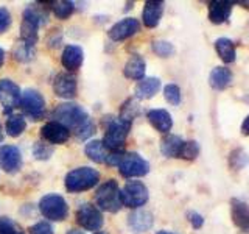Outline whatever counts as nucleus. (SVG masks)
I'll use <instances>...</instances> for the list:
<instances>
[{
  "instance_id": "35",
  "label": "nucleus",
  "mask_w": 249,
  "mask_h": 234,
  "mask_svg": "<svg viewBox=\"0 0 249 234\" xmlns=\"http://www.w3.org/2000/svg\"><path fill=\"white\" fill-rule=\"evenodd\" d=\"M153 52L162 58H168L170 55L175 53V47L168 41H153Z\"/></svg>"
},
{
  "instance_id": "15",
  "label": "nucleus",
  "mask_w": 249,
  "mask_h": 234,
  "mask_svg": "<svg viewBox=\"0 0 249 234\" xmlns=\"http://www.w3.org/2000/svg\"><path fill=\"white\" fill-rule=\"evenodd\" d=\"M41 136L45 142L59 145V144L67 142V139L70 137V131L59 122L52 120V122H47L41 128Z\"/></svg>"
},
{
  "instance_id": "22",
  "label": "nucleus",
  "mask_w": 249,
  "mask_h": 234,
  "mask_svg": "<svg viewBox=\"0 0 249 234\" xmlns=\"http://www.w3.org/2000/svg\"><path fill=\"white\" fill-rule=\"evenodd\" d=\"M84 152L88 155L89 159L98 164H107L109 158H111V155H112V152H109L105 147L103 140H90V142L86 144Z\"/></svg>"
},
{
  "instance_id": "44",
  "label": "nucleus",
  "mask_w": 249,
  "mask_h": 234,
  "mask_svg": "<svg viewBox=\"0 0 249 234\" xmlns=\"http://www.w3.org/2000/svg\"><path fill=\"white\" fill-rule=\"evenodd\" d=\"M2 139H3V135H2V125H0V142H2Z\"/></svg>"
},
{
  "instance_id": "1",
  "label": "nucleus",
  "mask_w": 249,
  "mask_h": 234,
  "mask_svg": "<svg viewBox=\"0 0 249 234\" xmlns=\"http://www.w3.org/2000/svg\"><path fill=\"white\" fill-rule=\"evenodd\" d=\"M52 117L54 119V122L64 125L69 131L73 130L78 139H88L95 131V125L89 119L88 111L80 105L61 103L53 109Z\"/></svg>"
},
{
  "instance_id": "7",
  "label": "nucleus",
  "mask_w": 249,
  "mask_h": 234,
  "mask_svg": "<svg viewBox=\"0 0 249 234\" xmlns=\"http://www.w3.org/2000/svg\"><path fill=\"white\" fill-rule=\"evenodd\" d=\"M148 194L146 186L142 181H128L123 186V189H120V201L122 206L128 208H140L143 206L148 201Z\"/></svg>"
},
{
  "instance_id": "37",
  "label": "nucleus",
  "mask_w": 249,
  "mask_h": 234,
  "mask_svg": "<svg viewBox=\"0 0 249 234\" xmlns=\"http://www.w3.org/2000/svg\"><path fill=\"white\" fill-rule=\"evenodd\" d=\"M10 27H11V14L8 11V8L0 6V33H5Z\"/></svg>"
},
{
  "instance_id": "10",
  "label": "nucleus",
  "mask_w": 249,
  "mask_h": 234,
  "mask_svg": "<svg viewBox=\"0 0 249 234\" xmlns=\"http://www.w3.org/2000/svg\"><path fill=\"white\" fill-rule=\"evenodd\" d=\"M76 223L88 231H98L103 226V214L97 206L84 203L76 211Z\"/></svg>"
},
{
  "instance_id": "26",
  "label": "nucleus",
  "mask_w": 249,
  "mask_h": 234,
  "mask_svg": "<svg viewBox=\"0 0 249 234\" xmlns=\"http://www.w3.org/2000/svg\"><path fill=\"white\" fill-rule=\"evenodd\" d=\"M184 145V140L176 135H168L162 139L160 142V152L167 158H179L181 148Z\"/></svg>"
},
{
  "instance_id": "31",
  "label": "nucleus",
  "mask_w": 249,
  "mask_h": 234,
  "mask_svg": "<svg viewBox=\"0 0 249 234\" xmlns=\"http://www.w3.org/2000/svg\"><path fill=\"white\" fill-rule=\"evenodd\" d=\"M139 114V103L134 100V98H129L123 103L122 106V113H120V119L123 120H128L132 123L134 120V117Z\"/></svg>"
},
{
  "instance_id": "34",
  "label": "nucleus",
  "mask_w": 249,
  "mask_h": 234,
  "mask_svg": "<svg viewBox=\"0 0 249 234\" xmlns=\"http://www.w3.org/2000/svg\"><path fill=\"white\" fill-rule=\"evenodd\" d=\"M163 97L170 105H179L181 103V89L176 84H167L163 88Z\"/></svg>"
},
{
  "instance_id": "32",
  "label": "nucleus",
  "mask_w": 249,
  "mask_h": 234,
  "mask_svg": "<svg viewBox=\"0 0 249 234\" xmlns=\"http://www.w3.org/2000/svg\"><path fill=\"white\" fill-rule=\"evenodd\" d=\"M199 155V145L196 140H184V145L181 148L179 158L184 159H195Z\"/></svg>"
},
{
  "instance_id": "38",
  "label": "nucleus",
  "mask_w": 249,
  "mask_h": 234,
  "mask_svg": "<svg viewBox=\"0 0 249 234\" xmlns=\"http://www.w3.org/2000/svg\"><path fill=\"white\" fill-rule=\"evenodd\" d=\"M30 234H53V226L49 222H37L30 228Z\"/></svg>"
},
{
  "instance_id": "16",
  "label": "nucleus",
  "mask_w": 249,
  "mask_h": 234,
  "mask_svg": "<svg viewBox=\"0 0 249 234\" xmlns=\"http://www.w3.org/2000/svg\"><path fill=\"white\" fill-rule=\"evenodd\" d=\"M231 214L232 222L238 230L243 233H249V205L243 200L233 198L231 201Z\"/></svg>"
},
{
  "instance_id": "12",
  "label": "nucleus",
  "mask_w": 249,
  "mask_h": 234,
  "mask_svg": "<svg viewBox=\"0 0 249 234\" xmlns=\"http://www.w3.org/2000/svg\"><path fill=\"white\" fill-rule=\"evenodd\" d=\"M22 166V153L16 145L0 147V169L6 174H16Z\"/></svg>"
},
{
  "instance_id": "3",
  "label": "nucleus",
  "mask_w": 249,
  "mask_h": 234,
  "mask_svg": "<svg viewBox=\"0 0 249 234\" xmlns=\"http://www.w3.org/2000/svg\"><path fill=\"white\" fill-rule=\"evenodd\" d=\"M100 174L92 167H78L66 176V189L72 194L92 189L98 183Z\"/></svg>"
},
{
  "instance_id": "21",
  "label": "nucleus",
  "mask_w": 249,
  "mask_h": 234,
  "mask_svg": "<svg viewBox=\"0 0 249 234\" xmlns=\"http://www.w3.org/2000/svg\"><path fill=\"white\" fill-rule=\"evenodd\" d=\"M146 117L148 122L160 133H168L171 127H173V119H171L170 113L165 111V109H150Z\"/></svg>"
},
{
  "instance_id": "18",
  "label": "nucleus",
  "mask_w": 249,
  "mask_h": 234,
  "mask_svg": "<svg viewBox=\"0 0 249 234\" xmlns=\"http://www.w3.org/2000/svg\"><path fill=\"white\" fill-rule=\"evenodd\" d=\"M233 2L229 0H213L209 3V19L212 23H223L229 19Z\"/></svg>"
},
{
  "instance_id": "27",
  "label": "nucleus",
  "mask_w": 249,
  "mask_h": 234,
  "mask_svg": "<svg viewBox=\"0 0 249 234\" xmlns=\"http://www.w3.org/2000/svg\"><path fill=\"white\" fill-rule=\"evenodd\" d=\"M215 49L224 62L235 61V45L229 38H218L215 41Z\"/></svg>"
},
{
  "instance_id": "45",
  "label": "nucleus",
  "mask_w": 249,
  "mask_h": 234,
  "mask_svg": "<svg viewBox=\"0 0 249 234\" xmlns=\"http://www.w3.org/2000/svg\"><path fill=\"white\" fill-rule=\"evenodd\" d=\"M158 234H175V233H168V231H159Z\"/></svg>"
},
{
  "instance_id": "2",
  "label": "nucleus",
  "mask_w": 249,
  "mask_h": 234,
  "mask_svg": "<svg viewBox=\"0 0 249 234\" xmlns=\"http://www.w3.org/2000/svg\"><path fill=\"white\" fill-rule=\"evenodd\" d=\"M50 3H33L25 8L22 16L20 23V39L25 42L35 44L37 41V31L42 23L47 22L49 18V8Z\"/></svg>"
},
{
  "instance_id": "8",
  "label": "nucleus",
  "mask_w": 249,
  "mask_h": 234,
  "mask_svg": "<svg viewBox=\"0 0 249 234\" xmlns=\"http://www.w3.org/2000/svg\"><path fill=\"white\" fill-rule=\"evenodd\" d=\"M19 106L33 120H41L45 114V100L42 94L35 89H27L20 94Z\"/></svg>"
},
{
  "instance_id": "9",
  "label": "nucleus",
  "mask_w": 249,
  "mask_h": 234,
  "mask_svg": "<svg viewBox=\"0 0 249 234\" xmlns=\"http://www.w3.org/2000/svg\"><path fill=\"white\" fill-rule=\"evenodd\" d=\"M117 167H119L120 175L124 178L143 176L150 172V164L139 153H124Z\"/></svg>"
},
{
  "instance_id": "40",
  "label": "nucleus",
  "mask_w": 249,
  "mask_h": 234,
  "mask_svg": "<svg viewBox=\"0 0 249 234\" xmlns=\"http://www.w3.org/2000/svg\"><path fill=\"white\" fill-rule=\"evenodd\" d=\"M241 133H243L245 136H249V116L245 119L243 125H241Z\"/></svg>"
},
{
  "instance_id": "23",
  "label": "nucleus",
  "mask_w": 249,
  "mask_h": 234,
  "mask_svg": "<svg viewBox=\"0 0 249 234\" xmlns=\"http://www.w3.org/2000/svg\"><path fill=\"white\" fill-rule=\"evenodd\" d=\"M145 70H146L145 59L140 57V55H132L126 64H124L123 74L126 78H129V80H143Z\"/></svg>"
},
{
  "instance_id": "36",
  "label": "nucleus",
  "mask_w": 249,
  "mask_h": 234,
  "mask_svg": "<svg viewBox=\"0 0 249 234\" xmlns=\"http://www.w3.org/2000/svg\"><path fill=\"white\" fill-rule=\"evenodd\" d=\"M53 155V148L49 144H44V142H36L33 147V156L39 161H45L49 159L50 156Z\"/></svg>"
},
{
  "instance_id": "46",
  "label": "nucleus",
  "mask_w": 249,
  "mask_h": 234,
  "mask_svg": "<svg viewBox=\"0 0 249 234\" xmlns=\"http://www.w3.org/2000/svg\"><path fill=\"white\" fill-rule=\"evenodd\" d=\"M95 234H106V233H103V231H98V233H95Z\"/></svg>"
},
{
  "instance_id": "43",
  "label": "nucleus",
  "mask_w": 249,
  "mask_h": 234,
  "mask_svg": "<svg viewBox=\"0 0 249 234\" xmlns=\"http://www.w3.org/2000/svg\"><path fill=\"white\" fill-rule=\"evenodd\" d=\"M237 3H240V5H246L245 8H249V2H237Z\"/></svg>"
},
{
  "instance_id": "39",
  "label": "nucleus",
  "mask_w": 249,
  "mask_h": 234,
  "mask_svg": "<svg viewBox=\"0 0 249 234\" xmlns=\"http://www.w3.org/2000/svg\"><path fill=\"white\" fill-rule=\"evenodd\" d=\"M189 220H190V223H192V226L195 230H198V228H201L202 226V223H204V218H202V215L201 214H198V213H189Z\"/></svg>"
},
{
  "instance_id": "30",
  "label": "nucleus",
  "mask_w": 249,
  "mask_h": 234,
  "mask_svg": "<svg viewBox=\"0 0 249 234\" xmlns=\"http://www.w3.org/2000/svg\"><path fill=\"white\" fill-rule=\"evenodd\" d=\"M50 8L53 14L56 16L58 19L64 20L73 14L75 11V3L73 2H69V0H58V2H50Z\"/></svg>"
},
{
  "instance_id": "42",
  "label": "nucleus",
  "mask_w": 249,
  "mask_h": 234,
  "mask_svg": "<svg viewBox=\"0 0 249 234\" xmlns=\"http://www.w3.org/2000/svg\"><path fill=\"white\" fill-rule=\"evenodd\" d=\"M67 234H84L83 231H78V230H69Z\"/></svg>"
},
{
  "instance_id": "25",
  "label": "nucleus",
  "mask_w": 249,
  "mask_h": 234,
  "mask_svg": "<svg viewBox=\"0 0 249 234\" xmlns=\"http://www.w3.org/2000/svg\"><path fill=\"white\" fill-rule=\"evenodd\" d=\"M209 83L213 89L223 91L232 83V72L228 67H215L209 75Z\"/></svg>"
},
{
  "instance_id": "20",
  "label": "nucleus",
  "mask_w": 249,
  "mask_h": 234,
  "mask_svg": "<svg viewBox=\"0 0 249 234\" xmlns=\"http://www.w3.org/2000/svg\"><path fill=\"white\" fill-rule=\"evenodd\" d=\"M84 61V52L80 45H67L62 52L61 62L67 70H76L80 69Z\"/></svg>"
},
{
  "instance_id": "14",
  "label": "nucleus",
  "mask_w": 249,
  "mask_h": 234,
  "mask_svg": "<svg viewBox=\"0 0 249 234\" xmlns=\"http://www.w3.org/2000/svg\"><path fill=\"white\" fill-rule=\"evenodd\" d=\"M140 30V23L137 19L134 18H126L120 22H117L115 25H112L109 28L107 35L112 41H124L131 36H134L136 33H139Z\"/></svg>"
},
{
  "instance_id": "24",
  "label": "nucleus",
  "mask_w": 249,
  "mask_h": 234,
  "mask_svg": "<svg viewBox=\"0 0 249 234\" xmlns=\"http://www.w3.org/2000/svg\"><path fill=\"white\" fill-rule=\"evenodd\" d=\"M160 89V80L156 77H148L140 80L136 86V97L140 100H148L153 98Z\"/></svg>"
},
{
  "instance_id": "28",
  "label": "nucleus",
  "mask_w": 249,
  "mask_h": 234,
  "mask_svg": "<svg viewBox=\"0 0 249 234\" xmlns=\"http://www.w3.org/2000/svg\"><path fill=\"white\" fill-rule=\"evenodd\" d=\"M13 57L19 62H28L35 58V44H30L25 41H20L14 45L13 49Z\"/></svg>"
},
{
  "instance_id": "11",
  "label": "nucleus",
  "mask_w": 249,
  "mask_h": 234,
  "mask_svg": "<svg viewBox=\"0 0 249 234\" xmlns=\"http://www.w3.org/2000/svg\"><path fill=\"white\" fill-rule=\"evenodd\" d=\"M53 91L58 97L61 98H73L78 91V83L76 77L70 72H62L54 77L53 81Z\"/></svg>"
},
{
  "instance_id": "6",
  "label": "nucleus",
  "mask_w": 249,
  "mask_h": 234,
  "mask_svg": "<svg viewBox=\"0 0 249 234\" xmlns=\"http://www.w3.org/2000/svg\"><path fill=\"white\" fill-rule=\"evenodd\" d=\"M39 211L41 214L52 222H62L69 214L67 201L58 194H49L39 201Z\"/></svg>"
},
{
  "instance_id": "19",
  "label": "nucleus",
  "mask_w": 249,
  "mask_h": 234,
  "mask_svg": "<svg viewBox=\"0 0 249 234\" xmlns=\"http://www.w3.org/2000/svg\"><path fill=\"white\" fill-rule=\"evenodd\" d=\"M128 226L134 233H145L153 226V214L143 209H137L128 215Z\"/></svg>"
},
{
  "instance_id": "5",
  "label": "nucleus",
  "mask_w": 249,
  "mask_h": 234,
  "mask_svg": "<svg viewBox=\"0 0 249 234\" xmlns=\"http://www.w3.org/2000/svg\"><path fill=\"white\" fill-rule=\"evenodd\" d=\"M131 130V122L123 119H114L107 125L106 135L103 139V144L109 152H120L124 145V140L128 137V133Z\"/></svg>"
},
{
  "instance_id": "41",
  "label": "nucleus",
  "mask_w": 249,
  "mask_h": 234,
  "mask_svg": "<svg viewBox=\"0 0 249 234\" xmlns=\"http://www.w3.org/2000/svg\"><path fill=\"white\" fill-rule=\"evenodd\" d=\"M3 61H5V52H3V49H2V47H0V67H2Z\"/></svg>"
},
{
  "instance_id": "29",
  "label": "nucleus",
  "mask_w": 249,
  "mask_h": 234,
  "mask_svg": "<svg viewBox=\"0 0 249 234\" xmlns=\"http://www.w3.org/2000/svg\"><path fill=\"white\" fill-rule=\"evenodd\" d=\"M6 133L10 136H13V137H18V136H20L23 131H25V128H27V122H25V119H23V116H20V114H11L10 117L6 119Z\"/></svg>"
},
{
  "instance_id": "4",
  "label": "nucleus",
  "mask_w": 249,
  "mask_h": 234,
  "mask_svg": "<svg viewBox=\"0 0 249 234\" xmlns=\"http://www.w3.org/2000/svg\"><path fill=\"white\" fill-rule=\"evenodd\" d=\"M95 203L100 209L107 211V213H119L122 208L120 201V187L115 179L101 184L95 192Z\"/></svg>"
},
{
  "instance_id": "33",
  "label": "nucleus",
  "mask_w": 249,
  "mask_h": 234,
  "mask_svg": "<svg viewBox=\"0 0 249 234\" xmlns=\"http://www.w3.org/2000/svg\"><path fill=\"white\" fill-rule=\"evenodd\" d=\"M0 234H23V231L10 217L0 215Z\"/></svg>"
},
{
  "instance_id": "17",
  "label": "nucleus",
  "mask_w": 249,
  "mask_h": 234,
  "mask_svg": "<svg viewBox=\"0 0 249 234\" xmlns=\"http://www.w3.org/2000/svg\"><path fill=\"white\" fill-rule=\"evenodd\" d=\"M162 13H163V2H160V0H148V2H145L143 13H142L145 27L148 28L158 27V23L160 22L162 18Z\"/></svg>"
},
{
  "instance_id": "13",
  "label": "nucleus",
  "mask_w": 249,
  "mask_h": 234,
  "mask_svg": "<svg viewBox=\"0 0 249 234\" xmlns=\"http://www.w3.org/2000/svg\"><path fill=\"white\" fill-rule=\"evenodd\" d=\"M20 88L11 80H0V103L5 108V113H10L19 105Z\"/></svg>"
}]
</instances>
